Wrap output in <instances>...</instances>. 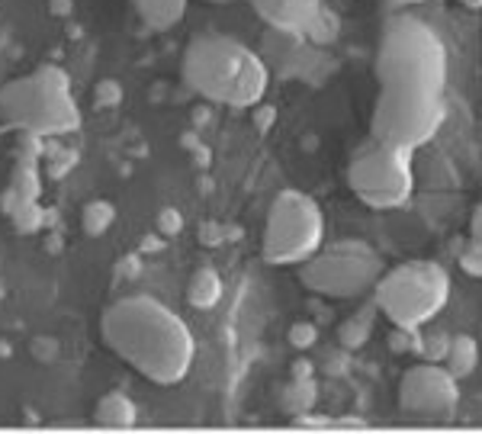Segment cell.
Segmentation results:
<instances>
[{
    "label": "cell",
    "instance_id": "1",
    "mask_svg": "<svg viewBox=\"0 0 482 434\" xmlns=\"http://www.w3.org/2000/svg\"><path fill=\"white\" fill-rule=\"evenodd\" d=\"M380 100L373 107V139L399 149H421L444 122L447 52L440 36L415 16L390 23L376 58Z\"/></svg>",
    "mask_w": 482,
    "mask_h": 434
},
{
    "label": "cell",
    "instance_id": "2",
    "mask_svg": "<svg viewBox=\"0 0 482 434\" xmlns=\"http://www.w3.org/2000/svg\"><path fill=\"white\" fill-rule=\"evenodd\" d=\"M103 342L158 386H178L190 373L197 342L174 309L151 296H126L103 313Z\"/></svg>",
    "mask_w": 482,
    "mask_h": 434
},
{
    "label": "cell",
    "instance_id": "3",
    "mask_svg": "<svg viewBox=\"0 0 482 434\" xmlns=\"http://www.w3.org/2000/svg\"><path fill=\"white\" fill-rule=\"evenodd\" d=\"M184 81L199 97L222 107H257L267 93L270 72L264 58L222 33H206L187 45Z\"/></svg>",
    "mask_w": 482,
    "mask_h": 434
},
{
    "label": "cell",
    "instance_id": "4",
    "mask_svg": "<svg viewBox=\"0 0 482 434\" xmlns=\"http://www.w3.org/2000/svg\"><path fill=\"white\" fill-rule=\"evenodd\" d=\"M0 120L43 136H62L81 126V110L72 97V78L58 64H43L26 78L0 91Z\"/></svg>",
    "mask_w": 482,
    "mask_h": 434
},
{
    "label": "cell",
    "instance_id": "5",
    "mask_svg": "<svg viewBox=\"0 0 482 434\" xmlns=\"http://www.w3.org/2000/svg\"><path fill=\"white\" fill-rule=\"evenodd\" d=\"M450 299V274L438 261H405L376 284V309L396 328L419 332L444 313Z\"/></svg>",
    "mask_w": 482,
    "mask_h": 434
},
{
    "label": "cell",
    "instance_id": "6",
    "mask_svg": "<svg viewBox=\"0 0 482 434\" xmlns=\"http://www.w3.org/2000/svg\"><path fill=\"white\" fill-rule=\"evenodd\" d=\"M325 242V216L305 190H280L267 209L261 255L274 267L305 264Z\"/></svg>",
    "mask_w": 482,
    "mask_h": 434
},
{
    "label": "cell",
    "instance_id": "7",
    "mask_svg": "<svg viewBox=\"0 0 482 434\" xmlns=\"http://www.w3.org/2000/svg\"><path fill=\"white\" fill-rule=\"evenodd\" d=\"M303 286L315 296L328 299H357L380 284L386 274L383 257L363 238H341L322 245L305 264H299Z\"/></svg>",
    "mask_w": 482,
    "mask_h": 434
},
{
    "label": "cell",
    "instance_id": "8",
    "mask_svg": "<svg viewBox=\"0 0 482 434\" xmlns=\"http://www.w3.org/2000/svg\"><path fill=\"white\" fill-rule=\"evenodd\" d=\"M411 155L415 151L376 142V139L370 145H363L348 168V184L354 190V197L370 209L405 207L411 193H415Z\"/></svg>",
    "mask_w": 482,
    "mask_h": 434
},
{
    "label": "cell",
    "instance_id": "9",
    "mask_svg": "<svg viewBox=\"0 0 482 434\" xmlns=\"http://www.w3.org/2000/svg\"><path fill=\"white\" fill-rule=\"evenodd\" d=\"M399 409L409 419L450 421L460 409V380L440 363H415L399 383Z\"/></svg>",
    "mask_w": 482,
    "mask_h": 434
},
{
    "label": "cell",
    "instance_id": "10",
    "mask_svg": "<svg viewBox=\"0 0 482 434\" xmlns=\"http://www.w3.org/2000/svg\"><path fill=\"white\" fill-rule=\"evenodd\" d=\"M255 14L284 33H305L322 10V0H251Z\"/></svg>",
    "mask_w": 482,
    "mask_h": 434
},
{
    "label": "cell",
    "instance_id": "11",
    "mask_svg": "<svg viewBox=\"0 0 482 434\" xmlns=\"http://www.w3.org/2000/svg\"><path fill=\"white\" fill-rule=\"evenodd\" d=\"M93 421L103 428H116V431H126L139 421V409L135 402L126 396L122 390H113L107 396H100L97 409H93Z\"/></svg>",
    "mask_w": 482,
    "mask_h": 434
},
{
    "label": "cell",
    "instance_id": "12",
    "mask_svg": "<svg viewBox=\"0 0 482 434\" xmlns=\"http://www.w3.org/2000/svg\"><path fill=\"white\" fill-rule=\"evenodd\" d=\"M222 293H226V284H222L219 271L216 267H197L187 284V303L199 313H209L222 303Z\"/></svg>",
    "mask_w": 482,
    "mask_h": 434
},
{
    "label": "cell",
    "instance_id": "13",
    "mask_svg": "<svg viewBox=\"0 0 482 434\" xmlns=\"http://www.w3.org/2000/svg\"><path fill=\"white\" fill-rule=\"evenodd\" d=\"M132 7L151 29H170L184 20L187 0H132Z\"/></svg>",
    "mask_w": 482,
    "mask_h": 434
},
{
    "label": "cell",
    "instance_id": "14",
    "mask_svg": "<svg viewBox=\"0 0 482 434\" xmlns=\"http://www.w3.org/2000/svg\"><path fill=\"white\" fill-rule=\"evenodd\" d=\"M444 367L454 373L457 380L469 377V373L479 367V344H476V338L473 335L450 338V344H447V354H444Z\"/></svg>",
    "mask_w": 482,
    "mask_h": 434
},
{
    "label": "cell",
    "instance_id": "15",
    "mask_svg": "<svg viewBox=\"0 0 482 434\" xmlns=\"http://www.w3.org/2000/svg\"><path fill=\"white\" fill-rule=\"evenodd\" d=\"M315 396H319V390H315V380L313 377H293V383L286 386L284 392H280V399H284V412L290 415H305L309 409H313Z\"/></svg>",
    "mask_w": 482,
    "mask_h": 434
},
{
    "label": "cell",
    "instance_id": "16",
    "mask_svg": "<svg viewBox=\"0 0 482 434\" xmlns=\"http://www.w3.org/2000/svg\"><path fill=\"white\" fill-rule=\"evenodd\" d=\"M113 222H116V207L110 199H91L84 207V213H81V226H84V232L91 238L107 236Z\"/></svg>",
    "mask_w": 482,
    "mask_h": 434
},
{
    "label": "cell",
    "instance_id": "17",
    "mask_svg": "<svg viewBox=\"0 0 482 434\" xmlns=\"http://www.w3.org/2000/svg\"><path fill=\"white\" fill-rule=\"evenodd\" d=\"M373 309H376V303H373ZM373 309H363V313L351 315V319L338 328L341 344L348 351H357L370 342V335H373Z\"/></svg>",
    "mask_w": 482,
    "mask_h": 434
},
{
    "label": "cell",
    "instance_id": "18",
    "mask_svg": "<svg viewBox=\"0 0 482 434\" xmlns=\"http://www.w3.org/2000/svg\"><path fill=\"white\" fill-rule=\"evenodd\" d=\"M10 187L20 193L23 199H39L43 197V171H39L36 161H16L14 164V178Z\"/></svg>",
    "mask_w": 482,
    "mask_h": 434
},
{
    "label": "cell",
    "instance_id": "19",
    "mask_svg": "<svg viewBox=\"0 0 482 434\" xmlns=\"http://www.w3.org/2000/svg\"><path fill=\"white\" fill-rule=\"evenodd\" d=\"M305 36L313 39L315 45H332L334 39L341 36V20L334 10H328L325 4H322V10L315 14V20L305 26Z\"/></svg>",
    "mask_w": 482,
    "mask_h": 434
},
{
    "label": "cell",
    "instance_id": "20",
    "mask_svg": "<svg viewBox=\"0 0 482 434\" xmlns=\"http://www.w3.org/2000/svg\"><path fill=\"white\" fill-rule=\"evenodd\" d=\"M10 219H14V228L20 236H36L45 228V209L39 207V199H23Z\"/></svg>",
    "mask_w": 482,
    "mask_h": 434
},
{
    "label": "cell",
    "instance_id": "21",
    "mask_svg": "<svg viewBox=\"0 0 482 434\" xmlns=\"http://www.w3.org/2000/svg\"><path fill=\"white\" fill-rule=\"evenodd\" d=\"M14 155H16V161H36L39 164L45 158V136L43 132H33V129H20Z\"/></svg>",
    "mask_w": 482,
    "mask_h": 434
},
{
    "label": "cell",
    "instance_id": "22",
    "mask_svg": "<svg viewBox=\"0 0 482 434\" xmlns=\"http://www.w3.org/2000/svg\"><path fill=\"white\" fill-rule=\"evenodd\" d=\"M122 100H126V87H122L120 81L116 78L97 81V87H93V107L116 110V107H122Z\"/></svg>",
    "mask_w": 482,
    "mask_h": 434
},
{
    "label": "cell",
    "instance_id": "23",
    "mask_svg": "<svg viewBox=\"0 0 482 434\" xmlns=\"http://www.w3.org/2000/svg\"><path fill=\"white\" fill-rule=\"evenodd\" d=\"M78 161H81V151L78 149H68V145H62L55 155L45 158V178H49V180L68 178V171H74V164H78Z\"/></svg>",
    "mask_w": 482,
    "mask_h": 434
},
{
    "label": "cell",
    "instance_id": "24",
    "mask_svg": "<svg viewBox=\"0 0 482 434\" xmlns=\"http://www.w3.org/2000/svg\"><path fill=\"white\" fill-rule=\"evenodd\" d=\"M315 342H319V325H315V322H309V319L293 322V325H290V344H293V348L309 351Z\"/></svg>",
    "mask_w": 482,
    "mask_h": 434
},
{
    "label": "cell",
    "instance_id": "25",
    "mask_svg": "<svg viewBox=\"0 0 482 434\" xmlns=\"http://www.w3.org/2000/svg\"><path fill=\"white\" fill-rule=\"evenodd\" d=\"M158 232H161L164 238L180 236V232H184V213L174 209V207L161 209V213H158Z\"/></svg>",
    "mask_w": 482,
    "mask_h": 434
},
{
    "label": "cell",
    "instance_id": "26",
    "mask_svg": "<svg viewBox=\"0 0 482 434\" xmlns=\"http://www.w3.org/2000/svg\"><path fill=\"white\" fill-rule=\"evenodd\" d=\"M33 357H36L39 363H52V361H58V351H62V344L55 342V338H33Z\"/></svg>",
    "mask_w": 482,
    "mask_h": 434
},
{
    "label": "cell",
    "instance_id": "27",
    "mask_svg": "<svg viewBox=\"0 0 482 434\" xmlns=\"http://www.w3.org/2000/svg\"><path fill=\"white\" fill-rule=\"evenodd\" d=\"M463 267H467V274H473V277H482V248L479 245H473V251L463 255Z\"/></svg>",
    "mask_w": 482,
    "mask_h": 434
},
{
    "label": "cell",
    "instance_id": "28",
    "mask_svg": "<svg viewBox=\"0 0 482 434\" xmlns=\"http://www.w3.org/2000/svg\"><path fill=\"white\" fill-rule=\"evenodd\" d=\"M274 120H277V110H274V107H261V103H257V110H255V126L261 129V132H267V129L274 126Z\"/></svg>",
    "mask_w": 482,
    "mask_h": 434
},
{
    "label": "cell",
    "instance_id": "29",
    "mask_svg": "<svg viewBox=\"0 0 482 434\" xmlns=\"http://www.w3.org/2000/svg\"><path fill=\"white\" fill-rule=\"evenodd\" d=\"M20 203H23V197L14 190V187H7V190L0 193V209H4V213H7V216H14Z\"/></svg>",
    "mask_w": 482,
    "mask_h": 434
},
{
    "label": "cell",
    "instance_id": "30",
    "mask_svg": "<svg viewBox=\"0 0 482 434\" xmlns=\"http://www.w3.org/2000/svg\"><path fill=\"white\" fill-rule=\"evenodd\" d=\"M469 236H473V245L482 248V203H476L473 219H469Z\"/></svg>",
    "mask_w": 482,
    "mask_h": 434
},
{
    "label": "cell",
    "instance_id": "31",
    "mask_svg": "<svg viewBox=\"0 0 482 434\" xmlns=\"http://www.w3.org/2000/svg\"><path fill=\"white\" fill-rule=\"evenodd\" d=\"M49 10L58 20H68V16L74 14V0H49Z\"/></svg>",
    "mask_w": 482,
    "mask_h": 434
},
{
    "label": "cell",
    "instance_id": "32",
    "mask_svg": "<svg viewBox=\"0 0 482 434\" xmlns=\"http://www.w3.org/2000/svg\"><path fill=\"white\" fill-rule=\"evenodd\" d=\"M62 248H64V238L58 236L55 228H49V236H45V251H49V255H62Z\"/></svg>",
    "mask_w": 482,
    "mask_h": 434
},
{
    "label": "cell",
    "instance_id": "33",
    "mask_svg": "<svg viewBox=\"0 0 482 434\" xmlns=\"http://www.w3.org/2000/svg\"><path fill=\"white\" fill-rule=\"evenodd\" d=\"M313 373H315L313 361H296V363H293V377L303 380V377H313Z\"/></svg>",
    "mask_w": 482,
    "mask_h": 434
},
{
    "label": "cell",
    "instance_id": "34",
    "mask_svg": "<svg viewBox=\"0 0 482 434\" xmlns=\"http://www.w3.org/2000/svg\"><path fill=\"white\" fill-rule=\"evenodd\" d=\"M142 251H145V255H155V251H161V238H155V236H145L142 238Z\"/></svg>",
    "mask_w": 482,
    "mask_h": 434
},
{
    "label": "cell",
    "instance_id": "35",
    "mask_svg": "<svg viewBox=\"0 0 482 434\" xmlns=\"http://www.w3.org/2000/svg\"><path fill=\"white\" fill-rule=\"evenodd\" d=\"M122 271H129L126 277H139V261H135V257H129V261H122L120 264V274Z\"/></svg>",
    "mask_w": 482,
    "mask_h": 434
},
{
    "label": "cell",
    "instance_id": "36",
    "mask_svg": "<svg viewBox=\"0 0 482 434\" xmlns=\"http://www.w3.org/2000/svg\"><path fill=\"white\" fill-rule=\"evenodd\" d=\"M203 238H206V242H219V238H222V232L213 226V222H209V226H206V232H203Z\"/></svg>",
    "mask_w": 482,
    "mask_h": 434
},
{
    "label": "cell",
    "instance_id": "37",
    "mask_svg": "<svg viewBox=\"0 0 482 434\" xmlns=\"http://www.w3.org/2000/svg\"><path fill=\"white\" fill-rule=\"evenodd\" d=\"M45 228H58V209H45Z\"/></svg>",
    "mask_w": 482,
    "mask_h": 434
},
{
    "label": "cell",
    "instance_id": "38",
    "mask_svg": "<svg viewBox=\"0 0 482 434\" xmlns=\"http://www.w3.org/2000/svg\"><path fill=\"white\" fill-rule=\"evenodd\" d=\"M411 4H425V0H390V7H411Z\"/></svg>",
    "mask_w": 482,
    "mask_h": 434
},
{
    "label": "cell",
    "instance_id": "39",
    "mask_svg": "<svg viewBox=\"0 0 482 434\" xmlns=\"http://www.w3.org/2000/svg\"><path fill=\"white\" fill-rule=\"evenodd\" d=\"M467 10H482V0H460Z\"/></svg>",
    "mask_w": 482,
    "mask_h": 434
},
{
    "label": "cell",
    "instance_id": "40",
    "mask_svg": "<svg viewBox=\"0 0 482 434\" xmlns=\"http://www.w3.org/2000/svg\"><path fill=\"white\" fill-rule=\"evenodd\" d=\"M0 357H10V344L7 342H0Z\"/></svg>",
    "mask_w": 482,
    "mask_h": 434
},
{
    "label": "cell",
    "instance_id": "41",
    "mask_svg": "<svg viewBox=\"0 0 482 434\" xmlns=\"http://www.w3.org/2000/svg\"><path fill=\"white\" fill-rule=\"evenodd\" d=\"M209 4H232V0H209Z\"/></svg>",
    "mask_w": 482,
    "mask_h": 434
}]
</instances>
